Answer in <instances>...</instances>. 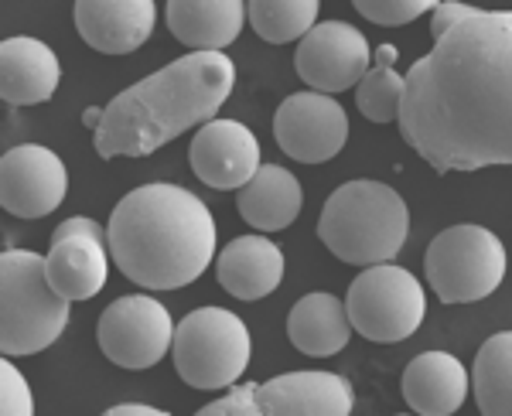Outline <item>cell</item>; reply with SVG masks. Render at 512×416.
I'll return each mask as SVG.
<instances>
[{"label": "cell", "mask_w": 512, "mask_h": 416, "mask_svg": "<svg viewBox=\"0 0 512 416\" xmlns=\"http://www.w3.org/2000/svg\"><path fill=\"white\" fill-rule=\"evenodd\" d=\"M400 133L437 174L512 161V14L475 11L403 76Z\"/></svg>", "instance_id": "cell-1"}, {"label": "cell", "mask_w": 512, "mask_h": 416, "mask_svg": "<svg viewBox=\"0 0 512 416\" xmlns=\"http://www.w3.org/2000/svg\"><path fill=\"white\" fill-rule=\"evenodd\" d=\"M106 253L147 290L188 287L216 256L209 205L178 185H144L123 195L106 226Z\"/></svg>", "instance_id": "cell-2"}, {"label": "cell", "mask_w": 512, "mask_h": 416, "mask_svg": "<svg viewBox=\"0 0 512 416\" xmlns=\"http://www.w3.org/2000/svg\"><path fill=\"white\" fill-rule=\"evenodd\" d=\"M236 86V65L222 52L181 55L161 72L123 89L96 127L99 157H147L185 130L209 123Z\"/></svg>", "instance_id": "cell-3"}, {"label": "cell", "mask_w": 512, "mask_h": 416, "mask_svg": "<svg viewBox=\"0 0 512 416\" xmlns=\"http://www.w3.org/2000/svg\"><path fill=\"white\" fill-rule=\"evenodd\" d=\"M410 212L383 181H349L328 195L318 219V239L342 263H390L407 243Z\"/></svg>", "instance_id": "cell-4"}, {"label": "cell", "mask_w": 512, "mask_h": 416, "mask_svg": "<svg viewBox=\"0 0 512 416\" xmlns=\"http://www.w3.org/2000/svg\"><path fill=\"white\" fill-rule=\"evenodd\" d=\"M69 301L45 280V256L31 249L0 253V355H38L62 338Z\"/></svg>", "instance_id": "cell-5"}, {"label": "cell", "mask_w": 512, "mask_h": 416, "mask_svg": "<svg viewBox=\"0 0 512 416\" xmlns=\"http://www.w3.org/2000/svg\"><path fill=\"white\" fill-rule=\"evenodd\" d=\"M171 355L178 376L192 389H229L250 365L253 341L239 314L226 307H198L175 324Z\"/></svg>", "instance_id": "cell-6"}, {"label": "cell", "mask_w": 512, "mask_h": 416, "mask_svg": "<svg viewBox=\"0 0 512 416\" xmlns=\"http://www.w3.org/2000/svg\"><path fill=\"white\" fill-rule=\"evenodd\" d=\"M424 273L437 301H485L506 277V246L485 226H451L427 246Z\"/></svg>", "instance_id": "cell-7"}, {"label": "cell", "mask_w": 512, "mask_h": 416, "mask_svg": "<svg viewBox=\"0 0 512 416\" xmlns=\"http://www.w3.org/2000/svg\"><path fill=\"white\" fill-rule=\"evenodd\" d=\"M345 318L362 338L379 345H396L420 328L427 314V297L420 280L403 266L379 263L366 266L352 280L345 297Z\"/></svg>", "instance_id": "cell-8"}, {"label": "cell", "mask_w": 512, "mask_h": 416, "mask_svg": "<svg viewBox=\"0 0 512 416\" xmlns=\"http://www.w3.org/2000/svg\"><path fill=\"white\" fill-rule=\"evenodd\" d=\"M96 338L103 355L120 369H151L171 352L175 321L168 307L147 294L117 297L96 324Z\"/></svg>", "instance_id": "cell-9"}, {"label": "cell", "mask_w": 512, "mask_h": 416, "mask_svg": "<svg viewBox=\"0 0 512 416\" xmlns=\"http://www.w3.org/2000/svg\"><path fill=\"white\" fill-rule=\"evenodd\" d=\"M373 65L369 41L349 21H321L301 38L294 52V69L301 82L315 93L332 96L359 86V79Z\"/></svg>", "instance_id": "cell-10"}, {"label": "cell", "mask_w": 512, "mask_h": 416, "mask_svg": "<svg viewBox=\"0 0 512 416\" xmlns=\"http://www.w3.org/2000/svg\"><path fill=\"white\" fill-rule=\"evenodd\" d=\"M110 253H106V229L96 219L72 215L52 236L45 256V280L62 301H89L106 284Z\"/></svg>", "instance_id": "cell-11"}, {"label": "cell", "mask_w": 512, "mask_h": 416, "mask_svg": "<svg viewBox=\"0 0 512 416\" xmlns=\"http://www.w3.org/2000/svg\"><path fill=\"white\" fill-rule=\"evenodd\" d=\"M274 133L287 157L301 164H325L349 140V116L335 96L294 93L280 103Z\"/></svg>", "instance_id": "cell-12"}, {"label": "cell", "mask_w": 512, "mask_h": 416, "mask_svg": "<svg viewBox=\"0 0 512 416\" xmlns=\"http://www.w3.org/2000/svg\"><path fill=\"white\" fill-rule=\"evenodd\" d=\"M69 174L62 157L41 144L11 147L0 157V208L18 219H41L65 202Z\"/></svg>", "instance_id": "cell-13"}, {"label": "cell", "mask_w": 512, "mask_h": 416, "mask_svg": "<svg viewBox=\"0 0 512 416\" xmlns=\"http://www.w3.org/2000/svg\"><path fill=\"white\" fill-rule=\"evenodd\" d=\"M188 161L209 188H243L260 171V144L239 120H209L195 133Z\"/></svg>", "instance_id": "cell-14"}, {"label": "cell", "mask_w": 512, "mask_h": 416, "mask_svg": "<svg viewBox=\"0 0 512 416\" xmlns=\"http://www.w3.org/2000/svg\"><path fill=\"white\" fill-rule=\"evenodd\" d=\"M352 382L335 372H284L256 386L263 416H349Z\"/></svg>", "instance_id": "cell-15"}, {"label": "cell", "mask_w": 512, "mask_h": 416, "mask_svg": "<svg viewBox=\"0 0 512 416\" xmlns=\"http://www.w3.org/2000/svg\"><path fill=\"white\" fill-rule=\"evenodd\" d=\"M72 14L89 48L103 55H130L151 38L158 4L154 0H79Z\"/></svg>", "instance_id": "cell-16"}, {"label": "cell", "mask_w": 512, "mask_h": 416, "mask_svg": "<svg viewBox=\"0 0 512 416\" xmlns=\"http://www.w3.org/2000/svg\"><path fill=\"white\" fill-rule=\"evenodd\" d=\"M62 82L59 55L38 38L0 41V99L11 106L48 103Z\"/></svg>", "instance_id": "cell-17"}, {"label": "cell", "mask_w": 512, "mask_h": 416, "mask_svg": "<svg viewBox=\"0 0 512 416\" xmlns=\"http://www.w3.org/2000/svg\"><path fill=\"white\" fill-rule=\"evenodd\" d=\"M468 369L451 352H424L403 372V399L417 416H451L468 399Z\"/></svg>", "instance_id": "cell-18"}, {"label": "cell", "mask_w": 512, "mask_h": 416, "mask_svg": "<svg viewBox=\"0 0 512 416\" xmlns=\"http://www.w3.org/2000/svg\"><path fill=\"white\" fill-rule=\"evenodd\" d=\"M216 277L236 301H260L284 280V253L267 236H239L219 253Z\"/></svg>", "instance_id": "cell-19"}, {"label": "cell", "mask_w": 512, "mask_h": 416, "mask_svg": "<svg viewBox=\"0 0 512 416\" xmlns=\"http://www.w3.org/2000/svg\"><path fill=\"white\" fill-rule=\"evenodd\" d=\"M168 28L192 52H222L239 38L246 21L243 0H171Z\"/></svg>", "instance_id": "cell-20"}, {"label": "cell", "mask_w": 512, "mask_h": 416, "mask_svg": "<svg viewBox=\"0 0 512 416\" xmlns=\"http://www.w3.org/2000/svg\"><path fill=\"white\" fill-rule=\"evenodd\" d=\"M236 208L253 229L280 232L291 226L304 208L301 181L280 164H260V171L239 188Z\"/></svg>", "instance_id": "cell-21"}, {"label": "cell", "mask_w": 512, "mask_h": 416, "mask_svg": "<svg viewBox=\"0 0 512 416\" xmlns=\"http://www.w3.org/2000/svg\"><path fill=\"white\" fill-rule=\"evenodd\" d=\"M287 338L297 352L311 359L338 355L352 338V324L345 318V304L335 294H308L291 307Z\"/></svg>", "instance_id": "cell-22"}, {"label": "cell", "mask_w": 512, "mask_h": 416, "mask_svg": "<svg viewBox=\"0 0 512 416\" xmlns=\"http://www.w3.org/2000/svg\"><path fill=\"white\" fill-rule=\"evenodd\" d=\"M475 399L482 416H512V335L499 331L478 348L475 359Z\"/></svg>", "instance_id": "cell-23"}, {"label": "cell", "mask_w": 512, "mask_h": 416, "mask_svg": "<svg viewBox=\"0 0 512 416\" xmlns=\"http://www.w3.org/2000/svg\"><path fill=\"white\" fill-rule=\"evenodd\" d=\"M318 11V0H250L246 4L253 31L270 45L304 38L318 24Z\"/></svg>", "instance_id": "cell-24"}, {"label": "cell", "mask_w": 512, "mask_h": 416, "mask_svg": "<svg viewBox=\"0 0 512 416\" xmlns=\"http://www.w3.org/2000/svg\"><path fill=\"white\" fill-rule=\"evenodd\" d=\"M403 99V76L386 65H369V72L355 86V103L366 120L373 123H390L400 113Z\"/></svg>", "instance_id": "cell-25"}, {"label": "cell", "mask_w": 512, "mask_h": 416, "mask_svg": "<svg viewBox=\"0 0 512 416\" xmlns=\"http://www.w3.org/2000/svg\"><path fill=\"white\" fill-rule=\"evenodd\" d=\"M355 11L373 24H410L434 11V0H355Z\"/></svg>", "instance_id": "cell-26"}, {"label": "cell", "mask_w": 512, "mask_h": 416, "mask_svg": "<svg viewBox=\"0 0 512 416\" xmlns=\"http://www.w3.org/2000/svg\"><path fill=\"white\" fill-rule=\"evenodd\" d=\"M0 416H35V396L18 365L0 355Z\"/></svg>", "instance_id": "cell-27"}, {"label": "cell", "mask_w": 512, "mask_h": 416, "mask_svg": "<svg viewBox=\"0 0 512 416\" xmlns=\"http://www.w3.org/2000/svg\"><path fill=\"white\" fill-rule=\"evenodd\" d=\"M195 416H263L260 406H256V386L246 382V386H233L226 396L216 399V403L202 406Z\"/></svg>", "instance_id": "cell-28"}, {"label": "cell", "mask_w": 512, "mask_h": 416, "mask_svg": "<svg viewBox=\"0 0 512 416\" xmlns=\"http://www.w3.org/2000/svg\"><path fill=\"white\" fill-rule=\"evenodd\" d=\"M472 11H475V7H465V4H434V11H431V35L441 38L444 31L454 28L458 21H465Z\"/></svg>", "instance_id": "cell-29"}, {"label": "cell", "mask_w": 512, "mask_h": 416, "mask_svg": "<svg viewBox=\"0 0 512 416\" xmlns=\"http://www.w3.org/2000/svg\"><path fill=\"white\" fill-rule=\"evenodd\" d=\"M103 416H171V413L154 410V406H147V403H120V406H110Z\"/></svg>", "instance_id": "cell-30"}, {"label": "cell", "mask_w": 512, "mask_h": 416, "mask_svg": "<svg viewBox=\"0 0 512 416\" xmlns=\"http://www.w3.org/2000/svg\"><path fill=\"white\" fill-rule=\"evenodd\" d=\"M396 62V48L393 45H379L376 48V65H386V69H393Z\"/></svg>", "instance_id": "cell-31"}, {"label": "cell", "mask_w": 512, "mask_h": 416, "mask_svg": "<svg viewBox=\"0 0 512 416\" xmlns=\"http://www.w3.org/2000/svg\"><path fill=\"white\" fill-rule=\"evenodd\" d=\"M99 120H103V110H99V106H89V110H86V120H82V123H86V127H99Z\"/></svg>", "instance_id": "cell-32"}, {"label": "cell", "mask_w": 512, "mask_h": 416, "mask_svg": "<svg viewBox=\"0 0 512 416\" xmlns=\"http://www.w3.org/2000/svg\"><path fill=\"white\" fill-rule=\"evenodd\" d=\"M396 416H414V413H396Z\"/></svg>", "instance_id": "cell-33"}]
</instances>
